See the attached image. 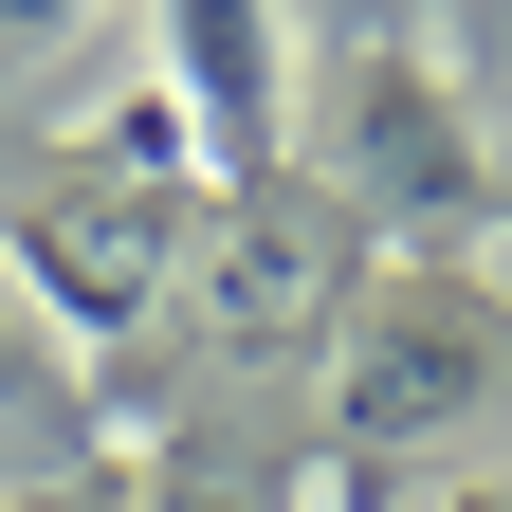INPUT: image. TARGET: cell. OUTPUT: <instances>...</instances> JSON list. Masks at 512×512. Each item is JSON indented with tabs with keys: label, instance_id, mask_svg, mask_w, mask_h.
I'll list each match as a JSON object with an SVG mask.
<instances>
[{
	"label": "cell",
	"instance_id": "cell-8",
	"mask_svg": "<svg viewBox=\"0 0 512 512\" xmlns=\"http://www.w3.org/2000/svg\"><path fill=\"white\" fill-rule=\"evenodd\" d=\"M0 512H147V476H55V494H0Z\"/></svg>",
	"mask_w": 512,
	"mask_h": 512
},
{
	"label": "cell",
	"instance_id": "cell-9",
	"mask_svg": "<svg viewBox=\"0 0 512 512\" xmlns=\"http://www.w3.org/2000/svg\"><path fill=\"white\" fill-rule=\"evenodd\" d=\"M147 512H256V494H238V476H202V458H165V476H147Z\"/></svg>",
	"mask_w": 512,
	"mask_h": 512
},
{
	"label": "cell",
	"instance_id": "cell-5",
	"mask_svg": "<svg viewBox=\"0 0 512 512\" xmlns=\"http://www.w3.org/2000/svg\"><path fill=\"white\" fill-rule=\"evenodd\" d=\"M147 92L202 147V202L293 165V19L275 0H147Z\"/></svg>",
	"mask_w": 512,
	"mask_h": 512
},
{
	"label": "cell",
	"instance_id": "cell-4",
	"mask_svg": "<svg viewBox=\"0 0 512 512\" xmlns=\"http://www.w3.org/2000/svg\"><path fill=\"white\" fill-rule=\"evenodd\" d=\"M330 183L348 220H384V238H439V220H476L494 202V165H476V110H458V74H439V37L421 19H384V37H348L330 55Z\"/></svg>",
	"mask_w": 512,
	"mask_h": 512
},
{
	"label": "cell",
	"instance_id": "cell-11",
	"mask_svg": "<svg viewBox=\"0 0 512 512\" xmlns=\"http://www.w3.org/2000/svg\"><path fill=\"white\" fill-rule=\"evenodd\" d=\"M439 512H512V458H458V476H439Z\"/></svg>",
	"mask_w": 512,
	"mask_h": 512
},
{
	"label": "cell",
	"instance_id": "cell-3",
	"mask_svg": "<svg viewBox=\"0 0 512 512\" xmlns=\"http://www.w3.org/2000/svg\"><path fill=\"white\" fill-rule=\"evenodd\" d=\"M348 293H366V220H348L311 165H275V183H238V202H202V256H183L202 348L293 366V348H330V330H348Z\"/></svg>",
	"mask_w": 512,
	"mask_h": 512
},
{
	"label": "cell",
	"instance_id": "cell-2",
	"mask_svg": "<svg viewBox=\"0 0 512 512\" xmlns=\"http://www.w3.org/2000/svg\"><path fill=\"white\" fill-rule=\"evenodd\" d=\"M183 256H202V183H128L92 147H55L19 202H0V275L37 293V330L55 348H128V330H165L183 311Z\"/></svg>",
	"mask_w": 512,
	"mask_h": 512
},
{
	"label": "cell",
	"instance_id": "cell-1",
	"mask_svg": "<svg viewBox=\"0 0 512 512\" xmlns=\"http://www.w3.org/2000/svg\"><path fill=\"white\" fill-rule=\"evenodd\" d=\"M330 421H348V458H494L512 439V293L458 256L366 275L330 330Z\"/></svg>",
	"mask_w": 512,
	"mask_h": 512
},
{
	"label": "cell",
	"instance_id": "cell-10",
	"mask_svg": "<svg viewBox=\"0 0 512 512\" xmlns=\"http://www.w3.org/2000/svg\"><path fill=\"white\" fill-rule=\"evenodd\" d=\"M74 19H92V0H0V55H55Z\"/></svg>",
	"mask_w": 512,
	"mask_h": 512
},
{
	"label": "cell",
	"instance_id": "cell-6",
	"mask_svg": "<svg viewBox=\"0 0 512 512\" xmlns=\"http://www.w3.org/2000/svg\"><path fill=\"white\" fill-rule=\"evenodd\" d=\"M74 403H92V366L37 330V293H19V275H0V421H74Z\"/></svg>",
	"mask_w": 512,
	"mask_h": 512
},
{
	"label": "cell",
	"instance_id": "cell-7",
	"mask_svg": "<svg viewBox=\"0 0 512 512\" xmlns=\"http://www.w3.org/2000/svg\"><path fill=\"white\" fill-rule=\"evenodd\" d=\"M74 147H92V165H128V183H202V147H183V110H165V92H110Z\"/></svg>",
	"mask_w": 512,
	"mask_h": 512
}]
</instances>
